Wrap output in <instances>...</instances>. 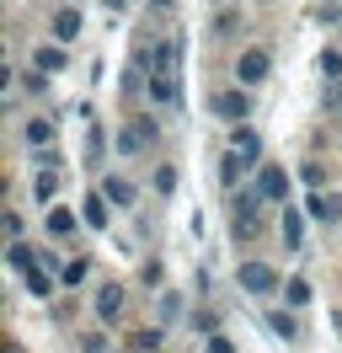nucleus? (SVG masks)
Masks as SVG:
<instances>
[{
  "label": "nucleus",
  "mask_w": 342,
  "mask_h": 353,
  "mask_svg": "<svg viewBox=\"0 0 342 353\" xmlns=\"http://www.w3.org/2000/svg\"><path fill=\"white\" fill-rule=\"evenodd\" d=\"M150 97L161 108L182 102V43H155L150 48Z\"/></svg>",
  "instance_id": "f257e3e1"
},
{
  "label": "nucleus",
  "mask_w": 342,
  "mask_h": 353,
  "mask_svg": "<svg viewBox=\"0 0 342 353\" xmlns=\"http://www.w3.org/2000/svg\"><path fill=\"white\" fill-rule=\"evenodd\" d=\"M262 193H241V199H235V241H252L256 230H262V220H256V214H262Z\"/></svg>",
  "instance_id": "f03ea898"
},
{
  "label": "nucleus",
  "mask_w": 342,
  "mask_h": 353,
  "mask_svg": "<svg viewBox=\"0 0 342 353\" xmlns=\"http://www.w3.org/2000/svg\"><path fill=\"white\" fill-rule=\"evenodd\" d=\"M150 145H155V123L150 118H134L128 129H118V155H139Z\"/></svg>",
  "instance_id": "7ed1b4c3"
},
{
  "label": "nucleus",
  "mask_w": 342,
  "mask_h": 353,
  "mask_svg": "<svg viewBox=\"0 0 342 353\" xmlns=\"http://www.w3.org/2000/svg\"><path fill=\"white\" fill-rule=\"evenodd\" d=\"M268 70H273L268 48H241V59H235V75H241V86H256V81H268Z\"/></svg>",
  "instance_id": "20e7f679"
},
{
  "label": "nucleus",
  "mask_w": 342,
  "mask_h": 353,
  "mask_svg": "<svg viewBox=\"0 0 342 353\" xmlns=\"http://www.w3.org/2000/svg\"><path fill=\"white\" fill-rule=\"evenodd\" d=\"M235 279H241V289H246V294H273L278 289V273L268 263H241V273H235Z\"/></svg>",
  "instance_id": "39448f33"
},
{
  "label": "nucleus",
  "mask_w": 342,
  "mask_h": 353,
  "mask_svg": "<svg viewBox=\"0 0 342 353\" xmlns=\"http://www.w3.org/2000/svg\"><path fill=\"white\" fill-rule=\"evenodd\" d=\"M256 193L268 203H283L289 199V172H283V166H262V172H256Z\"/></svg>",
  "instance_id": "423d86ee"
},
{
  "label": "nucleus",
  "mask_w": 342,
  "mask_h": 353,
  "mask_svg": "<svg viewBox=\"0 0 342 353\" xmlns=\"http://www.w3.org/2000/svg\"><path fill=\"white\" fill-rule=\"evenodd\" d=\"M305 209H310V220H321V225H337V220H342V193H326V188H316Z\"/></svg>",
  "instance_id": "0eeeda50"
},
{
  "label": "nucleus",
  "mask_w": 342,
  "mask_h": 353,
  "mask_svg": "<svg viewBox=\"0 0 342 353\" xmlns=\"http://www.w3.org/2000/svg\"><path fill=\"white\" fill-rule=\"evenodd\" d=\"M118 316H123V284H102L97 289V321L118 327Z\"/></svg>",
  "instance_id": "6e6552de"
},
{
  "label": "nucleus",
  "mask_w": 342,
  "mask_h": 353,
  "mask_svg": "<svg viewBox=\"0 0 342 353\" xmlns=\"http://www.w3.org/2000/svg\"><path fill=\"white\" fill-rule=\"evenodd\" d=\"M214 112L230 118V123H241V118H246V91H214Z\"/></svg>",
  "instance_id": "1a4fd4ad"
},
{
  "label": "nucleus",
  "mask_w": 342,
  "mask_h": 353,
  "mask_svg": "<svg viewBox=\"0 0 342 353\" xmlns=\"http://www.w3.org/2000/svg\"><path fill=\"white\" fill-rule=\"evenodd\" d=\"M252 166H256L252 155H241V150H230V155H225V161H219V182H225V188H235V182H241V176L252 172Z\"/></svg>",
  "instance_id": "9d476101"
},
{
  "label": "nucleus",
  "mask_w": 342,
  "mask_h": 353,
  "mask_svg": "<svg viewBox=\"0 0 342 353\" xmlns=\"http://www.w3.org/2000/svg\"><path fill=\"white\" fill-rule=\"evenodd\" d=\"M283 246H289V252L305 246V214H299V209H283Z\"/></svg>",
  "instance_id": "9b49d317"
},
{
  "label": "nucleus",
  "mask_w": 342,
  "mask_h": 353,
  "mask_svg": "<svg viewBox=\"0 0 342 353\" xmlns=\"http://www.w3.org/2000/svg\"><path fill=\"white\" fill-rule=\"evenodd\" d=\"M81 220L91 225V230H107V199L102 193H91V199L81 203Z\"/></svg>",
  "instance_id": "f8f14e48"
},
{
  "label": "nucleus",
  "mask_w": 342,
  "mask_h": 353,
  "mask_svg": "<svg viewBox=\"0 0 342 353\" xmlns=\"http://www.w3.org/2000/svg\"><path fill=\"white\" fill-rule=\"evenodd\" d=\"M86 273H91V257H70V263H59V284L81 289V284H86Z\"/></svg>",
  "instance_id": "ddd939ff"
},
{
  "label": "nucleus",
  "mask_w": 342,
  "mask_h": 353,
  "mask_svg": "<svg viewBox=\"0 0 342 353\" xmlns=\"http://www.w3.org/2000/svg\"><path fill=\"white\" fill-rule=\"evenodd\" d=\"M102 199L118 203V209H128V203H134V188H128L123 176H107V182H102Z\"/></svg>",
  "instance_id": "4468645a"
},
{
  "label": "nucleus",
  "mask_w": 342,
  "mask_h": 353,
  "mask_svg": "<svg viewBox=\"0 0 342 353\" xmlns=\"http://www.w3.org/2000/svg\"><path fill=\"white\" fill-rule=\"evenodd\" d=\"M230 150H241V155H252V161H262V139H256V129H235V139H230Z\"/></svg>",
  "instance_id": "2eb2a0df"
},
{
  "label": "nucleus",
  "mask_w": 342,
  "mask_h": 353,
  "mask_svg": "<svg viewBox=\"0 0 342 353\" xmlns=\"http://www.w3.org/2000/svg\"><path fill=\"white\" fill-rule=\"evenodd\" d=\"M54 38H59V43L81 38V11H59V17H54Z\"/></svg>",
  "instance_id": "dca6fc26"
},
{
  "label": "nucleus",
  "mask_w": 342,
  "mask_h": 353,
  "mask_svg": "<svg viewBox=\"0 0 342 353\" xmlns=\"http://www.w3.org/2000/svg\"><path fill=\"white\" fill-rule=\"evenodd\" d=\"M70 230H75V209H48V236H70Z\"/></svg>",
  "instance_id": "f3484780"
},
{
  "label": "nucleus",
  "mask_w": 342,
  "mask_h": 353,
  "mask_svg": "<svg viewBox=\"0 0 342 353\" xmlns=\"http://www.w3.org/2000/svg\"><path fill=\"white\" fill-rule=\"evenodd\" d=\"M21 279H27V289H32V294H54V279H48V268H27V273H21Z\"/></svg>",
  "instance_id": "a211bd4d"
},
{
  "label": "nucleus",
  "mask_w": 342,
  "mask_h": 353,
  "mask_svg": "<svg viewBox=\"0 0 342 353\" xmlns=\"http://www.w3.org/2000/svg\"><path fill=\"white\" fill-rule=\"evenodd\" d=\"M43 257L38 252H32V246H21V241H11V268H17V273H27V268H38Z\"/></svg>",
  "instance_id": "6ab92c4d"
},
{
  "label": "nucleus",
  "mask_w": 342,
  "mask_h": 353,
  "mask_svg": "<svg viewBox=\"0 0 342 353\" xmlns=\"http://www.w3.org/2000/svg\"><path fill=\"white\" fill-rule=\"evenodd\" d=\"M150 188H155L161 199H171V193H177V166H161V172L150 176Z\"/></svg>",
  "instance_id": "aec40b11"
},
{
  "label": "nucleus",
  "mask_w": 342,
  "mask_h": 353,
  "mask_svg": "<svg viewBox=\"0 0 342 353\" xmlns=\"http://www.w3.org/2000/svg\"><path fill=\"white\" fill-rule=\"evenodd\" d=\"M54 188H59V176H54V172H38V176H32V199H38V203L54 199Z\"/></svg>",
  "instance_id": "412c9836"
},
{
  "label": "nucleus",
  "mask_w": 342,
  "mask_h": 353,
  "mask_svg": "<svg viewBox=\"0 0 342 353\" xmlns=\"http://www.w3.org/2000/svg\"><path fill=\"white\" fill-rule=\"evenodd\" d=\"M268 327H273L278 337H289V343L299 337V321H294V316H283V310H273V316H268Z\"/></svg>",
  "instance_id": "4be33fe9"
},
{
  "label": "nucleus",
  "mask_w": 342,
  "mask_h": 353,
  "mask_svg": "<svg viewBox=\"0 0 342 353\" xmlns=\"http://www.w3.org/2000/svg\"><path fill=\"white\" fill-rule=\"evenodd\" d=\"M27 145H48V139H54V123H43V118H32V123H27Z\"/></svg>",
  "instance_id": "5701e85b"
},
{
  "label": "nucleus",
  "mask_w": 342,
  "mask_h": 353,
  "mask_svg": "<svg viewBox=\"0 0 342 353\" xmlns=\"http://www.w3.org/2000/svg\"><path fill=\"white\" fill-rule=\"evenodd\" d=\"M38 70H43V75L64 70V48H38Z\"/></svg>",
  "instance_id": "b1692460"
},
{
  "label": "nucleus",
  "mask_w": 342,
  "mask_h": 353,
  "mask_svg": "<svg viewBox=\"0 0 342 353\" xmlns=\"http://www.w3.org/2000/svg\"><path fill=\"white\" fill-rule=\"evenodd\" d=\"M128 348H134V353H155V348H161V332H134Z\"/></svg>",
  "instance_id": "393cba45"
},
{
  "label": "nucleus",
  "mask_w": 342,
  "mask_h": 353,
  "mask_svg": "<svg viewBox=\"0 0 342 353\" xmlns=\"http://www.w3.org/2000/svg\"><path fill=\"white\" fill-rule=\"evenodd\" d=\"M21 86L32 91V97H43V91H48V75H43V70H27V75H21Z\"/></svg>",
  "instance_id": "a878e982"
},
{
  "label": "nucleus",
  "mask_w": 342,
  "mask_h": 353,
  "mask_svg": "<svg viewBox=\"0 0 342 353\" xmlns=\"http://www.w3.org/2000/svg\"><path fill=\"white\" fill-rule=\"evenodd\" d=\"M321 70H326L332 81H337V75H342V54H337V48H326V54H321Z\"/></svg>",
  "instance_id": "bb28decb"
},
{
  "label": "nucleus",
  "mask_w": 342,
  "mask_h": 353,
  "mask_svg": "<svg viewBox=\"0 0 342 353\" xmlns=\"http://www.w3.org/2000/svg\"><path fill=\"white\" fill-rule=\"evenodd\" d=\"M283 294H289L294 305H305V300H310V284H305V279H289V289H283Z\"/></svg>",
  "instance_id": "cd10ccee"
},
{
  "label": "nucleus",
  "mask_w": 342,
  "mask_h": 353,
  "mask_svg": "<svg viewBox=\"0 0 342 353\" xmlns=\"http://www.w3.org/2000/svg\"><path fill=\"white\" fill-rule=\"evenodd\" d=\"M209 353H235V343L225 337V332H209Z\"/></svg>",
  "instance_id": "c85d7f7f"
},
{
  "label": "nucleus",
  "mask_w": 342,
  "mask_h": 353,
  "mask_svg": "<svg viewBox=\"0 0 342 353\" xmlns=\"http://www.w3.org/2000/svg\"><path fill=\"white\" fill-rule=\"evenodd\" d=\"M299 176H305V182H310V193H316L321 182H326V176H321V166H316V161H310V166H305V172H299Z\"/></svg>",
  "instance_id": "c756f323"
},
{
  "label": "nucleus",
  "mask_w": 342,
  "mask_h": 353,
  "mask_svg": "<svg viewBox=\"0 0 342 353\" xmlns=\"http://www.w3.org/2000/svg\"><path fill=\"white\" fill-rule=\"evenodd\" d=\"M150 6H161V11H166V6H171V0H150Z\"/></svg>",
  "instance_id": "7c9ffc66"
},
{
  "label": "nucleus",
  "mask_w": 342,
  "mask_h": 353,
  "mask_svg": "<svg viewBox=\"0 0 342 353\" xmlns=\"http://www.w3.org/2000/svg\"><path fill=\"white\" fill-rule=\"evenodd\" d=\"M6 353H21V348H17V343H11V348H6Z\"/></svg>",
  "instance_id": "2f4dec72"
},
{
  "label": "nucleus",
  "mask_w": 342,
  "mask_h": 353,
  "mask_svg": "<svg viewBox=\"0 0 342 353\" xmlns=\"http://www.w3.org/2000/svg\"><path fill=\"white\" fill-rule=\"evenodd\" d=\"M337 118H342V102H337Z\"/></svg>",
  "instance_id": "473e14b6"
},
{
  "label": "nucleus",
  "mask_w": 342,
  "mask_h": 353,
  "mask_svg": "<svg viewBox=\"0 0 342 353\" xmlns=\"http://www.w3.org/2000/svg\"><path fill=\"white\" fill-rule=\"evenodd\" d=\"M225 6H230V0H225Z\"/></svg>",
  "instance_id": "72a5a7b5"
}]
</instances>
